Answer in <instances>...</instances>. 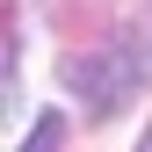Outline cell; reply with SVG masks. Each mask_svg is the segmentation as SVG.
Masks as SVG:
<instances>
[{
	"label": "cell",
	"mask_w": 152,
	"mask_h": 152,
	"mask_svg": "<svg viewBox=\"0 0 152 152\" xmlns=\"http://www.w3.org/2000/svg\"><path fill=\"white\" fill-rule=\"evenodd\" d=\"M145 51H152V15H145Z\"/></svg>",
	"instance_id": "obj_3"
},
{
	"label": "cell",
	"mask_w": 152,
	"mask_h": 152,
	"mask_svg": "<svg viewBox=\"0 0 152 152\" xmlns=\"http://www.w3.org/2000/svg\"><path fill=\"white\" fill-rule=\"evenodd\" d=\"M145 72H152V65L138 58V44H130V36H116V44L87 51V58H65V87L80 94L94 116H116V109H130V102H138Z\"/></svg>",
	"instance_id": "obj_1"
},
{
	"label": "cell",
	"mask_w": 152,
	"mask_h": 152,
	"mask_svg": "<svg viewBox=\"0 0 152 152\" xmlns=\"http://www.w3.org/2000/svg\"><path fill=\"white\" fill-rule=\"evenodd\" d=\"M138 152H152V130H145V138H138Z\"/></svg>",
	"instance_id": "obj_4"
},
{
	"label": "cell",
	"mask_w": 152,
	"mask_h": 152,
	"mask_svg": "<svg viewBox=\"0 0 152 152\" xmlns=\"http://www.w3.org/2000/svg\"><path fill=\"white\" fill-rule=\"evenodd\" d=\"M58 138H65V116H58V109H44V116H36V130L22 138V152H58Z\"/></svg>",
	"instance_id": "obj_2"
}]
</instances>
